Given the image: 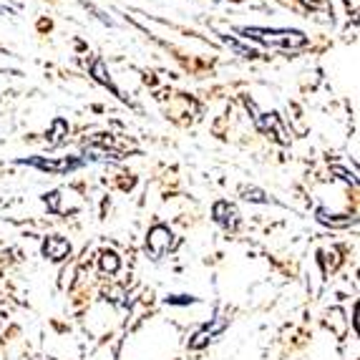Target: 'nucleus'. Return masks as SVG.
<instances>
[{
    "mask_svg": "<svg viewBox=\"0 0 360 360\" xmlns=\"http://www.w3.org/2000/svg\"><path fill=\"white\" fill-rule=\"evenodd\" d=\"M101 270L103 272H116L119 270V257L114 252H103L101 255Z\"/></svg>",
    "mask_w": 360,
    "mask_h": 360,
    "instance_id": "nucleus-7",
    "label": "nucleus"
},
{
    "mask_svg": "<svg viewBox=\"0 0 360 360\" xmlns=\"http://www.w3.org/2000/svg\"><path fill=\"white\" fill-rule=\"evenodd\" d=\"M247 108L252 111V119H255V124H257L262 131H267V134H275V139L280 141V144H290V136H288V131L283 129V124H280V116L277 114H259L257 111V106H255L252 101H247Z\"/></svg>",
    "mask_w": 360,
    "mask_h": 360,
    "instance_id": "nucleus-2",
    "label": "nucleus"
},
{
    "mask_svg": "<svg viewBox=\"0 0 360 360\" xmlns=\"http://www.w3.org/2000/svg\"><path fill=\"white\" fill-rule=\"evenodd\" d=\"M28 164H33V167H41L46 169V172H68V169H76L78 162H46V159H28Z\"/></svg>",
    "mask_w": 360,
    "mask_h": 360,
    "instance_id": "nucleus-6",
    "label": "nucleus"
},
{
    "mask_svg": "<svg viewBox=\"0 0 360 360\" xmlns=\"http://www.w3.org/2000/svg\"><path fill=\"white\" fill-rule=\"evenodd\" d=\"M242 36L262 41L267 46H280V49H300L307 38L297 30H264V28H242Z\"/></svg>",
    "mask_w": 360,
    "mask_h": 360,
    "instance_id": "nucleus-1",
    "label": "nucleus"
},
{
    "mask_svg": "<svg viewBox=\"0 0 360 360\" xmlns=\"http://www.w3.org/2000/svg\"><path fill=\"white\" fill-rule=\"evenodd\" d=\"M68 252H71V245L63 237H49V240L43 242V255L53 259V262H60Z\"/></svg>",
    "mask_w": 360,
    "mask_h": 360,
    "instance_id": "nucleus-5",
    "label": "nucleus"
},
{
    "mask_svg": "<svg viewBox=\"0 0 360 360\" xmlns=\"http://www.w3.org/2000/svg\"><path fill=\"white\" fill-rule=\"evenodd\" d=\"M212 333H214V330H210V328H207V330H202V333H199V335H197V340H192V348H202V345H205V342L212 338Z\"/></svg>",
    "mask_w": 360,
    "mask_h": 360,
    "instance_id": "nucleus-9",
    "label": "nucleus"
},
{
    "mask_svg": "<svg viewBox=\"0 0 360 360\" xmlns=\"http://www.w3.org/2000/svg\"><path fill=\"white\" fill-rule=\"evenodd\" d=\"M214 219L222 224L224 229H237V224H240V212L234 210L232 205H227V202H217Z\"/></svg>",
    "mask_w": 360,
    "mask_h": 360,
    "instance_id": "nucleus-4",
    "label": "nucleus"
},
{
    "mask_svg": "<svg viewBox=\"0 0 360 360\" xmlns=\"http://www.w3.org/2000/svg\"><path fill=\"white\" fill-rule=\"evenodd\" d=\"M176 240L174 234H172V229L169 227H154L149 232V240H146V247H149V252L154 255V257H162V255H167L169 250H174Z\"/></svg>",
    "mask_w": 360,
    "mask_h": 360,
    "instance_id": "nucleus-3",
    "label": "nucleus"
},
{
    "mask_svg": "<svg viewBox=\"0 0 360 360\" xmlns=\"http://www.w3.org/2000/svg\"><path fill=\"white\" fill-rule=\"evenodd\" d=\"M242 194H245V199H252V202H267L259 189H242Z\"/></svg>",
    "mask_w": 360,
    "mask_h": 360,
    "instance_id": "nucleus-10",
    "label": "nucleus"
},
{
    "mask_svg": "<svg viewBox=\"0 0 360 360\" xmlns=\"http://www.w3.org/2000/svg\"><path fill=\"white\" fill-rule=\"evenodd\" d=\"M94 76H96V81H101L103 86H111V78L103 73V63H101V60H96V63H94Z\"/></svg>",
    "mask_w": 360,
    "mask_h": 360,
    "instance_id": "nucleus-8",
    "label": "nucleus"
},
{
    "mask_svg": "<svg viewBox=\"0 0 360 360\" xmlns=\"http://www.w3.org/2000/svg\"><path fill=\"white\" fill-rule=\"evenodd\" d=\"M310 11H318V8H328V0H302Z\"/></svg>",
    "mask_w": 360,
    "mask_h": 360,
    "instance_id": "nucleus-11",
    "label": "nucleus"
}]
</instances>
